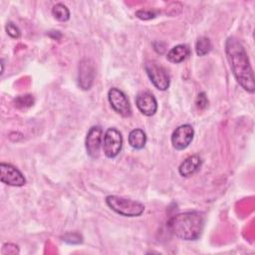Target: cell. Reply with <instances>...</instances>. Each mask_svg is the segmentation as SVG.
<instances>
[{
  "instance_id": "cell-8",
  "label": "cell",
  "mask_w": 255,
  "mask_h": 255,
  "mask_svg": "<svg viewBox=\"0 0 255 255\" xmlns=\"http://www.w3.org/2000/svg\"><path fill=\"white\" fill-rule=\"evenodd\" d=\"M103 138V128L100 126H93L90 128L86 135L85 146L87 153L92 158H97L100 155Z\"/></svg>"
},
{
  "instance_id": "cell-23",
  "label": "cell",
  "mask_w": 255,
  "mask_h": 255,
  "mask_svg": "<svg viewBox=\"0 0 255 255\" xmlns=\"http://www.w3.org/2000/svg\"><path fill=\"white\" fill-rule=\"evenodd\" d=\"M4 73V60L1 59V75Z\"/></svg>"
},
{
  "instance_id": "cell-18",
  "label": "cell",
  "mask_w": 255,
  "mask_h": 255,
  "mask_svg": "<svg viewBox=\"0 0 255 255\" xmlns=\"http://www.w3.org/2000/svg\"><path fill=\"white\" fill-rule=\"evenodd\" d=\"M5 30H6V33H7L11 38H13V39H18V38H20V36H21V31H20V29L18 28V26H17L15 23H13V22H11V21L7 22V24H6V26H5Z\"/></svg>"
},
{
  "instance_id": "cell-7",
  "label": "cell",
  "mask_w": 255,
  "mask_h": 255,
  "mask_svg": "<svg viewBox=\"0 0 255 255\" xmlns=\"http://www.w3.org/2000/svg\"><path fill=\"white\" fill-rule=\"evenodd\" d=\"M0 180L2 183L20 187L26 183L23 173L14 165L7 162L0 163Z\"/></svg>"
},
{
  "instance_id": "cell-2",
  "label": "cell",
  "mask_w": 255,
  "mask_h": 255,
  "mask_svg": "<svg viewBox=\"0 0 255 255\" xmlns=\"http://www.w3.org/2000/svg\"><path fill=\"white\" fill-rule=\"evenodd\" d=\"M204 222L202 212L191 210L172 216L167 222V227L175 237L185 241H194L201 236Z\"/></svg>"
},
{
  "instance_id": "cell-22",
  "label": "cell",
  "mask_w": 255,
  "mask_h": 255,
  "mask_svg": "<svg viewBox=\"0 0 255 255\" xmlns=\"http://www.w3.org/2000/svg\"><path fill=\"white\" fill-rule=\"evenodd\" d=\"M153 49L155 50V52H157L158 54H162L165 51V44L162 42H153Z\"/></svg>"
},
{
  "instance_id": "cell-1",
  "label": "cell",
  "mask_w": 255,
  "mask_h": 255,
  "mask_svg": "<svg viewBox=\"0 0 255 255\" xmlns=\"http://www.w3.org/2000/svg\"><path fill=\"white\" fill-rule=\"evenodd\" d=\"M225 54L237 83L246 92L254 93V74L242 43L233 36L228 37L225 42Z\"/></svg>"
},
{
  "instance_id": "cell-3",
  "label": "cell",
  "mask_w": 255,
  "mask_h": 255,
  "mask_svg": "<svg viewBox=\"0 0 255 255\" xmlns=\"http://www.w3.org/2000/svg\"><path fill=\"white\" fill-rule=\"evenodd\" d=\"M106 203L113 211L126 217H137L144 211V205L141 202L118 195H108Z\"/></svg>"
},
{
  "instance_id": "cell-15",
  "label": "cell",
  "mask_w": 255,
  "mask_h": 255,
  "mask_svg": "<svg viewBox=\"0 0 255 255\" xmlns=\"http://www.w3.org/2000/svg\"><path fill=\"white\" fill-rule=\"evenodd\" d=\"M52 14L60 22H67L70 19V10L63 3H57L52 8Z\"/></svg>"
},
{
  "instance_id": "cell-11",
  "label": "cell",
  "mask_w": 255,
  "mask_h": 255,
  "mask_svg": "<svg viewBox=\"0 0 255 255\" xmlns=\"http://www.w3.org/2000/svg\"><path fill=\"white\" fill-rule=\"evenodd\" d=\"M135 105L137 110L146 117L153 116L157 111V101L149 92H140L136 95Z\"/></svg>"
},
{
  "instance_id": "cell-20",
  "label": "cell",
  "mask_w": 255,
  "mask_h": 255,
  "mask_svg": "<svg viewBox=\"0 0 255 255\" xmlns=\"http://www.w3.org/2000/svg\"><path fill=\"white\" fill-rule=\"evenodd\" d=\"M195 106L198 110H204L208 106V99L204 92H201L197 95L195 100Z\"/></svg>"
},
{
  "instance_id": "cell-21",
  "label": "cell",
  "mask_w": 255,
  "mask_h": 255,
  "mask_svg": "<svg viewBox=\"0 0 255 255\" xmlns=\"http://www.w3.org/2000/svg\"><path fill=\"white\" fill-rule=\"evenodd\" d=\"M63 240L69 244H80L82 243V237L78 233H67L64 235Z\"/></svg>"
},
{
  "instance_id": "cell-12",
  "label": "cell",
  "mask_w": 255,
  "mask_h": 255,
  "mask_svg": "<svg viewBox=\"0 0 255 255\" xmlns=\"http://www.w3.org/2000/svg\"><path fill=\"white\" fill-rule=\"evenodd\" d=\"M201 158L197 154H192L187 156L179 165L178 172L183 177H188L193 175L201 166Z\"/></svg>"
},
{
  "instance_id": "cell-4",
  "label": "cell",
  "mask_w": 255,
  "mask_h": 255,
  "mask_svg": "<svg viewBox=\"0 0 255 255\" xmlns=\"http://www.w3.org/2000/svg\"><path fill=\"white\" fill-rule=\"evenodd\" d=\"M144 70L150 82L157 90L166 91L169 88V75L161 65L154 61H148L144 64Z\"/></svg>"
},
{
  "instance_id": "cell-13",
  "label": "cell",
  "mask_w": 255,
  "mask_h": 255,
  "mask_svg": "<svg viewBox=\"0 0 255 255\" xmlns=\"http://www.w3.org/2000/svg\"><path fill=\"white\" fill-rule=\"evenodd\" d=\"M190 55V48L186 44H179L171 48L167 55L166 59L173 64H179L183 62Z\"/></svg>"
},
{
  "instance_id": "cell-14",
  "label": "cell",
  "mask_w": 255,
  "mask_h": 255,
  "mask_svg": "<svg viewBox=\"0 0 255 255\" xmlns=\"http://www.w3.org/2000/svg\"><path fill=\"white\" fill-rule=\"evenodd\" d=\"M128 143L133 149H142L146 143V134L140 128H134L128 133Z\"/></svg>"
},
{
  "instance_id": "cell-6",
  "label": "cell",
  "mask_w": 255,
  "mask_h": 255,
  "mask_svg": "<svg viewBox=\"0 0 255 255\" xmlns=\"http://www.w3.org/2000/svg\"><path fill=\"white\" fill-rule=\"evenodd\" d=\"M108 100L112 109L124 118H128L131 115V107L126 94L118 89L111 88L108 92Z\"/></svg>"
},
{
  "instance_id": "cell-19",
  "label": "cell",
  "mask_w": 255,
  "mask_h": 255,
  "mask_svg": "<svg viewBox=\"0 0 255 255\" xmlns=\"http://www.w3.org/2000/svg\"><path fill=\"white\" fill-rule=\"evenodd\" d=\"M156 15H157V12H155L153 10L140 9L135 12V16L137 18H139L140 20H150V19H153L154 17H156Z\"/></svg>"
},
{
  "instance_id": "cell-9",
  "label": "cell",
  "mask_w": 255,
  "mask_h": 255,
  "mask_svg": "<svg viewBox=\"0 0 255 255\" xmlns=\"http://www.w3.org/2000/svg\"><path fill=\"white\" fill-rule=\"evenodd\" d=\"M96 70L94 62L91 59H83L78 67V85L84 90L88 91L92 88L95 80Z\"/></svg>"
},
{
  "instance_id": "cell-10",
  "label": "cell",
  "mask_w": 255,
  "mask_h": 255,
  "mask_svg": "<svg viewBox=\"0 0 255 255\" xmlns=\"http://www.w3.org/2000/svg\"><path fill=\"white\" fill-rule=\"evenodd\" d=\"M194 129L191 125L184 124L177 127L171 134V144L177 150L186 148L192 141Z\"/></svg>"
},
{
  "instance_id": "cell-16",
  "label": "cell",
  "mask_w": 255,
  "mask_h": 255,
  "mask_svg": "<svg viewBox=\"0 0 255 255\" xmlns=\"http://www.w3.org/2000/svg\"><path fill=\"white\" fill-rule=\"evenodd\" d=\"M211 48H212V45L209 38L204 36L199 37L195 43V52H196V55L199 57H203L207 55L210 52Z\"/></svg>"
},
{
  "instance_id": "cell-17",
  "label": "cell",
  "mask_w": 255,
  "mask_h": 255,
  "mask_svg": "<svg viewBox=\"0 0 255 255\" xmlns=\"http://www.w3.org/2000/svg\"><path fill=\"white\" fill-rule=\"evenodd\" d=\"M34 104V98L32 95H23L19 96L14 100V106L18 109L30 108Z\"/></svg>"
},
{
  "instance_id": "cell-5",
  "label": "cell",
  "mask_w": 255,
  "mask_h": 255,
  "mask_svg": "<svg viewBox=\"0 0 255 255\" xmlns=\"http://www.w3.org/2000/svg\"><path fill=\"white\" fill-rule=\"evenodd\" d=\"M124 143L123 135L116 128H110L106 130L103 138V150L107 157L115 158L122 150Z\"/></svg>"
}]
</instances>
